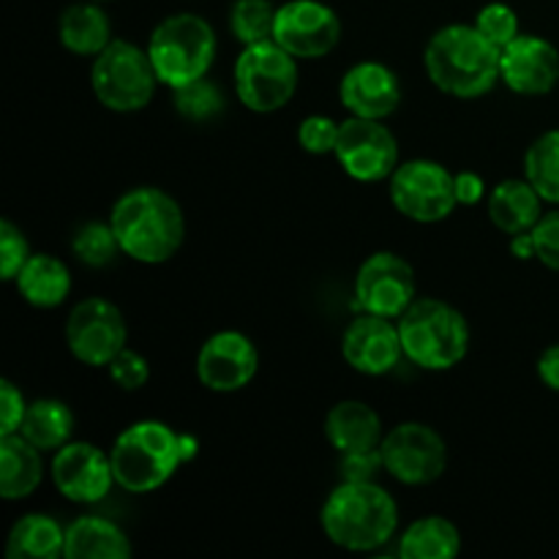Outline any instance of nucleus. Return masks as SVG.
Instances as JSON below:
<instances>
[{"label":"nucleus","instance_id":"1","mask_svg":"<svg viewBox=\"0 0 559 559\" xmlns=\"http://www.w3.org/2000/svg\"><path fill=\"white\" fill-rule=\"evenodd\" d=\"M120 251L142 265H164L186 240L180 202L156 186H136L120 194L109 211Z\"/></svg>","mask_w":559,"mask_h":559},{"label":"nucleus","instance_id":"2","mask_svg":"<svg viewBox=\"0 0 559 559\" xmlns=\"http://www.w3.org/2000/svg\"><path fill=\"white\" fill-rule=\"evenodd\" d=\"M502 49L475 25H445L424 49V69L431 85L453 98H480L497 87Z\"/></svg>","mask_w":559,"mask_h":559},{"label":"nucleus","instance_id":"3","mask_svg":"<svg viewBox=\"0 0 559 559\" xmlns=\"http://www.w3.org/2000/svg\"><path fill=\"white\" fill-rule=\"evenodd\" d=\"M325 538L344 551H377L396 535L399 506L377 480H342L320 511Z\"/></svg>","mask_w":559,"mask_h":559},{"label":"nucleus","instance_id":"4","mask_svg":"<svg viewBox=\"0 0 559 559\" xmlns=\"http://www.w3.org/2000/svg\"><path fill=\"white\" fill-rule=\"evenodd\" d=\"M115 480L129 495H151L173 480L180 464H186L180 451V431L162 420H136L115 437L109 448Z\"/></svg>","mask_w":559,"mask_h":559},{"label":"nucleus","instance_id":"5","mask_svg":"<svg viewBox=\"0 0 559 559\" xmlns=\"http://www.w3.org/2000/svg\"><path fill=\"white\" fill-rule=\"evenodd\" d=\"M404 358L426 371H451L467 358V317L442 298H415L396 320Z\"/></svg>","mask_w":559,"mask_h":559},{"label":"nucleus","instance_id":"6","mask_svg":"<svg viewBox=\"0 0 559 559\" xmlns=\"http://www.w3.org/2000/svg\"><path fill=\"white\" fill-rule=\"evenodd\" d=\"M218 52V38L211 22L191 11L169 14L153 27L147 38V55L153 60L158 82L173 87L207 76Z\"/></svg>","mask_w":559,"mask_h":559},{"label":"nucleus","instance_id":"7","mask_svg":"<svg viewBox=\"0 0 559 559\" xmlns=\"http://www.w3.org/2000/svg\"><path fill=\"white\" fill-rule=\"evenodd\" d=\"M158 74L147 47L112 38L102 52L93 58L91 87L98 104L112 112H140L153 102L158 91Z\"/></svg>","mask_w":559,"mask_h":559},{"label":"nucleus","instance_id":"8","mask_svg":"<svg viewBox=\"0 0 559 559\" xmlns=\"http://www.w3.org/2000/svg\"><path fill=\"white\" fill-rule=\"evenodd\" d=\"M298 58L276 38L243 47L233 66L235 93L240 104L257 115H271L287 107L298 93Z\"/></svg>","mask_w":559,"mask_h":559},{"label":"nucleus","instance_id":"9","mask_svg":"<svg viewBox=\"0 0 559 559\" xmlns=\"http://www.w3.org/2000/svg\"><path fill=\"white\" fill-rule=\"evenodd\" d=\"M391 202L404 218L418 224H437L456 211V175L431 158H413L399 164L391 175Z\"/></svg>","mask_w":559,"mask_h":559},{"label":"nucleus","instance_id":"10","mask_svg":"<svg viewBox=\"0 0 559 559\" xmlns=\"http://www.w3.org/2000/svg\"><path fill=\"white\" fill-rule=\"evenodd\" d=\"M129 325L112 300L93 298L71 306L66 317V347L80 364L91 369H107L120 349L129 347Z\"/></svg>","mask_w":559,"mask_h":559},{"label":"nucleus","instance_id":"11","mask_svg":"<svg viewBox=\"0 0 559 559\" xmlns=\"http://www.w3.org/2000/svg\"><path fill=\"white\" fill-rule=\"evenodd\" d=\"M380 453L385 473L402 486L435 484L448 467V445L442 435L418 420H407L385 431Z\"/></svg>","mask_w":559,"mask_h":559},{"label":"nucleus","instance_id":"12","mask_svg":"<svg viewBox=\"0 0 559 559\" xmlns=\"http://www.w3.org/2000/svg\"><path fill=\"white\" fill-rule=\"evenodd\" d=\"M333 156H336L338 167L358 183L391 180V175L402 164L396 134L382 120L358 118V115L342 120Z\"/></svg>","mask_w":559,"mask_h":559},{"label":"nucleus","instance_id":"13","mask_svg":"<svg viewBox=\"0 0 559 559\" xmlns=\"http://www.w3.org/2000/svg\"><path fill=\"white\" fill-rule=\"evenodd\" d=\"M415 271L404 257L393 251H377L360 262L355 273V304L369 314L399 320L418 298Z\"/></svg>","mask_w":559,"mask_h":559},{"label":"nucleus","instance_id":"14","mask_svg":"<svg viewBox=\"0 0 559 559\" xmlns=\"http://www.w3.org/2000/svg\"><path fill=\"white\" fill-rule=\"evenodd\" d=\"M49 475L58 495L74 506H96L118 486L112 459L93 442H66L60 451H55Z\"/></svg>","mask_w":559,"mask_h":559},{"label":"nucleus","instance_id":"15","mask_svg":"<svg viewBox=\"0 0 559 559\" xmlns=\"http://www.w3.org/2000/svg\"><path fill=\"white\" fill-rule=\"evenodd\" d=\"M273 38L298 60L325 58L342 41V20L322 0H289L278 5Z\"/></svg>","mask_w":559,"mask_h":559},{"label":"nucleus","instance_id":"16","mask_svg":"<svg viewBox=\"0 0 559 559\" xmlns=\"http://www.w3.org/2000/svg\"><path fill=\"white\" fill-rule=\"evenodd\" d=\"M260 371V349L246 333L218 331L197 353V380L213 393H238Z\"/></svg>","mask_w":559,"mask_h":559},{"label":"nucleus","instance_id":"17","mask_svg":"<svg viewBox=\"0 0 559 559\" xmlns=\"http://www.w3.org/2000/svg\"><path fill=\"white\" fill-rule=\"evenodd\" d=\"M342 358L349 369L366 377L391 374L404 358L402 336H399L396 320L369 314L364 311L355 317L342 333Z\"/></svg>","mask_w":559,"mask_h":559},{"label":"nucleus","instance_id":"18","mask_svg":"<svg viewBox=\"0 0 559 559\" xmlns=\"http://www.w3.org/2000/svg\"><path fill=\"white\" fill-rule=\"evenodd\" d=\"M338 102L349 115L385 120L402 104V82L391 66L380 60H360L344 71L338 82Z\"/></svg>","mask_w":559,"mask_h":559},{"label":"nucleus","instance_id":"19","mask_svg":"<svg viewBox=\"0 0 559 559\" xmlns=\"http://www.w3.org/2000/svg\"><path fill=\"white\" fill-rule=\"evenodd\" d=\"M502 82L519 96H546L559 82V52L551 41L519 33L500 60Z\"/></svg>","mask_w":559,"mask_h":559},{"label":"nucleus","instance_id":"20","mask_svg":"<svg viewBox=\"0 0 559 559\" xmlns=\"http://www.w3.org/2000/svg\"><path fill=\"white\" fill-rule=\"evenodd\" d=\"M325 437L333 451L344 456V453L377 451L382 445L385 429H382V418L374 407L358 402V399H344V402L333 404L328 413Z\"/></svg>","mask_w":559,"mask_h":559},{"label":"nucleus","instance_id":"21","mask_svg":"<svg viewBox=\"0 0 559 559\" xmlns=\"http://www.w3.org/2000/svg\"><path fill=\"white\" fill-rule=\"evenodd\" d=\"M489 218L500 233H530L544 216V197L527 178H508L489 191Z\"/></svg>","mask_w":559,"mask_h":559},{"label":"nucleus","instance_id":"22","mask_svg":"<svg viewBox=\"0 0 559 559\" xmlns=\"http://www.w3.org/2000/svg\"><path fill=\"white\" fill-rule=\"evenodd\" d=\"M44 480V451L16 435H0V497L27 500Z\"/></svg>","mask_w":559,"mask_h":559},{"label":"nucleus","instance_id":"23","mask_svg":"<svg viewBox=\"0 0 559 559\" xmlns=\"http://www.w3.org/2000/svg\"><path fill=\"white\" fill-rule=\"evenodd\" d=\"M20 298L33 309H58L71 295V271L60 257L31 254L14 278Z\"/></svg>","mask_w":559,"mask_h":559},{"label":"nucleus","instance_id":"24","mask_svg":"<svg viewBox=\"0 0 559 559\" xmlns=\"http://www.w3.org/2000/svg\"><path fill=\"white\" fill-rule=\"evenodd\" d=\"M58 41L71 55L96 58L112 41V22H109V14L96 0L69 5L58 16Z\"/></svg>","mask_w":559,"mask_h":559},{"label":"nucleus","instance_id":"25","mask_svg":"<svg viewBox=\"0 0 559 559\" xmlns=\"http://www.w3.org/2000/svg\"><path fill=\"white\" fill-rule=\"evenodd\" d=\"M134 555L129 535L102 516H80L66 527V559H129Z\"/></svg>","mask_w":559,"mask_h":559},{"label":"nucleus","instance_id":"26","mask_svg":"<svg viewBox=\"0 0 559 559\" xmlns=\"http://www.w3.org/2000/svg\"><path fill=\"white\" fill-rule=\"evenodd\" d=\"M66 527L47 513H25L16 519L5 538L9 559H55L63 557Z\"/></svg>","mask_w":559,"mask_h":559},{"label":"nucleus","instance_id":"27","mask_svg":"<svg viewBox=\"0 0 559 559\" xmlns=\"http://www.w3.org/2000/svg\"><path fill=\"white\" fill-rule=\"evenodd\" d=\"M20 435L44 453H55L71 442L74 435V413L60 399H36L27 404Z\"/></svg>","mask_w":559,"mask_h":559},{"label":"nucleus","instance_id":"28","mask_svg":"<svg viewBox=\"0 0 559 559\" xmlns=\"http://www.w3.org/2000/svg\"><path fill=\"white\" fill-rule=\"evenodd\" d=\"M462 551V533L445 516H424L399 538L402 559H451Z\"/></svg>","mask_w":559,"mask_h":559},{"label":"nucleus","instance_id":"29","mask_svg":"<svg viewBox=\"0 0 559 559\" xmlns=\"http://www.w3.org/2000/svg\"><path fill=\"white\" fill-rule=\"evenodd\" d=\"M524 178L544 202L559 205V129L544 131L524 153Z\"/></svg>","mask_w":559,"mask_h":559},{"label":"nucleus","instance_id":"30","mask_svg":"<svg viewBox=\"0 0 559 559\" xmlns=\"http://www.w3.org/2000/svg\"><path fill=\"white\" fill-rule=\"evenodd\" d=\"M173 107L178 109L180 118L191 123H207L224 112L227 96L218 82H213L211 76H200V80L173 87Z\"/></svg>","mask_w":559,"mask_h":559},{"label":"nucleus","instance_id":"31","mask_svg":"<svg viewBox=\"0 0 559 559\" xmlns=\"http://www.w3.org/2000/svg\"><path fill=\"white\" fill-rule=\"evenodd\" d=\"M276 11L271 0H235L229 9V33L240 47L267 41L276 27Z\"/></svg>","mask_w":559,"mask_h":559},{"label":"nucleus","instance_id":"32","mask_svg":"<svg viewBox=\"0 0 559 559\" xmlns=\"http://www.w3.org/2000/svg\"><path fill=\"white\" fill-rule=\"evenodd\" d=\"M71 251L85 267H107L118 260V254H123L109 222L82 224L71 238Z\"/></svg>","mask_w":559,"mask_h":559},{"label":"nucleus","instance_id":"33","mask_svg":"<svg viewBox=\"0 0 559 559\" xmlns=\"http://www.w3.org/2000/svg\"><path fill=\"white\" fill-rule=\"evenodd\" d=\"M475 27L489 38L495 47L506 49L519 36V16L508 3H489L475 14Z\"/></svg>","mask_w":559,"mask_h":559},{"label":"nucleus","instance_id":"34","mask_svg":"<svg viewBox=\"0 0 559 559\" xmlns=\"http://www.w3.org/2000/svg\"><path fill=\"white\" fill-rule=\"evenodd\" d=\"M31 254L33 251L25 233L11 218H3L0 222V276H3V282H14L16 273L31 260Z\"/></svg>","mask_w":559,"mask_h":559},{"label":"nucleus","instance_id":"35","mask_svg":"<svg viewBox=\"0 0 559 559\" xmlns=\"http://www.w3.org/2000/svg\"><path fill=\"white\" fill-rule=\"evenodd\" d=\"M338 129H342V123H336L328 115H309L298 126V145L311 156H328V153L336 151Z\"/></svg>","mask_w":559,"mask_h":559},{"label":"nucleus","instance_id":"36","mask_svg":"<svg viewBox=\"0 0 559 559\" xmlns=\"http://www.w3.org/2000/svg\"><path fill=\"white\" fill-rule=\"evenodd\" d=\"M109 371V380L120 388V391H140V388L147 385L151 380V364L142 353L136 349L126 347L120 349L118 355L112 358V364L107 366Z\"/></svg>","mask_w":559,"mask_h":559},{"label":"nucleus","instance_id":"37","mask_svg":"<svg viewBox=\"0 0 559 559\" xmlns=\"http://www.w3.org/2000/svg\"><path fill=\"white\" fill-rule=\"evenodd\" d=\"M533 235L540 265L559 273V211L544 213L540 222L533 227Z\"/></svg>","mask_w":559,"mask_h":559},{"label":"nucleus","instance_id":"38","mask_svg":"<svg viewBox=\"0 0 559 559\" xmlns=\"http://www.w3.org/2000/svg\"><path fill=\"white\" fill-rule=\"evenodd\" d=\"M25 396L11 380H0V435H16L27 413Z\"/></svg>","mask_w":559,"mask_h":559},{"label":"nucleus","instance_id":"39","mask_svg":"<svg viewBox=\"0 0 559 559\" xmlns=\"http://www.w3.org/2000/svg\"><path fill=\"white\" fill-rule=\"evenodd\" d=\"M338 469H342V480H377V475L385 473V464H382V453L377 448V451L344 453Z\"/></svg>","mask_w":559,"mask_h":559},{"label":"nucleus","instance_id":"40","mask_svg":"<svg viewBox=\"0 0 559 559\" xmlns=\"http://www.w3.org/2000/svg\"><path fill=\"white\" fill-rule=\"evenodd\" d=\"M486 197V180L480 178L478 173H473V169H462V173H456V200L459 205H478L480 200Z\"/></svg>","mask_w":559,"mask_h":559},{"label":"nucleus","instance_id":"41","mask_svg":"<svg viewBox=\"0 0 559 559\" xmlns=\"http://www.w3.org/2000/svg\"><path fill=\"white\" fill-rule=\"evenodd\" d=\"M538 380L544 382L549 391L559 393V344L544 349L538 358Z\"/></svg>","mask_w":559,"mask_h":559},{"label":"nucleus","instance_id":"42","mask_svg":"<svg viewBox=\"0 0 559 559\" xmlns=\"http://www.w3.org/2000/svg\"><path fill=\"white\" fill-rule=\"evenodd\" d=\"M511 254L516 257V260H522V262L538 260V251H535V235H533V229H530V233L511 235Z\"/></svg>","mask_w":559,"mask_h":559},{"label":"nucleus","instance_id":"43","mask_svg":"<svg viewBox=\"0 0 559 559\" xmlns=\"http://www.w3.org/2000/svg\"><path fill=\"white\" fill-rule=\"evenodd\" d=\"M96 3H109V0H96Z\"/></svg>","mask_w":559,"mask_h":559}]
</instances>
